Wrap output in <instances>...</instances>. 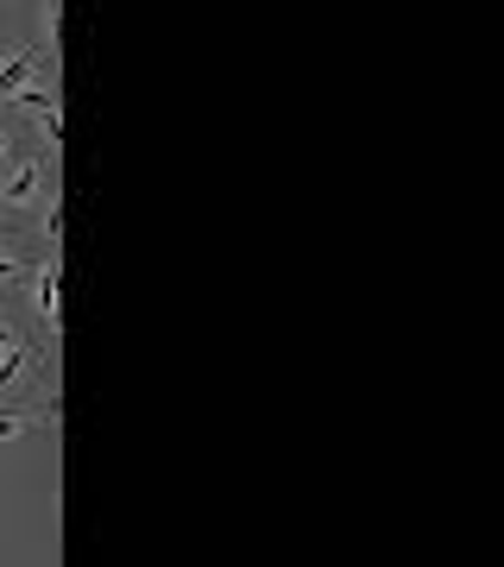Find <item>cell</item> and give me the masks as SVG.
Returning <instances> with one entry per match:
<instances>
[{
	"instance_id": "obj_1",
	"label": "cell",
	"mask_w": 504,
	"mask_h": 567,
	"mask_svg": "<svg viewBox=\"0 0 504 567\" xmlns=\"http://www.w3.org/2000/svg\"><path fill=\"white\" fill-rule=\"evenodd\" d=\"M51 365H58V353L39 334H25L13 316H0V404H39V398H51L58 391Z\"/></svg>"
},
{
	"instance_id": "obj_2",
	"label": "cell",
	"mask_w": 504,
	"mask_h": 567,
	"mask_svg": "<svg viewBox=\"0 0 504 567\" xmlns=\"http://www.w3.org/2000/svg\"><path fill=\"white\" fill-rule=\"evenodd\" d=\"M63 252H32V265H25L20 278V309H25V328L39 334L51 353H58L63 341Z\"/></svg>"
},
{
	"instance_id": "obj_3",
	"label": "cell",
	"mask_w": 504,
	"mask_h": 567,
	"mask_svg": "<svg viewBox=\"0 0 504 567\" xmlns=\"http://www.w3.org/2000/svg\"><path fill=\"white\" fill-rule=\"evenodd\" d=\"M51 196H58V183H51V158L44 152H13L0 164V203H7L13 221H32Z\"/></svg>"
},
{
	"instance_id": "obj_4",
	"label": "cell",
	"mask_w": 504,
	"mask_h": 567,
	"mask_svg": "<svg viewBox=\"0 0 504 567\" xmlns=\"http://www.w3.org/2000/svg\"><path fill=\"white\" fill-rule=\"evenodd\" d=\"M7 114L32 126V140H39V152H51V158H58V140H63V102H58V76H32V82L20 89V95L7 102Z\"/></svg>"
},
{
	"instance_id": "obj_5",
	"label": "cell",
	"mask_w": 504,
	"mask_h": 567,
	"mask_svg": "<svg viewBox=\"0 0 504 567\" xmlns=\"http://www.w3.org/2000/svg\"><path fill=\"white\" fill-rule=\"evenodd\" d=\"M58 25H63V0H39L32 7V44L51 70H58Z\"/></svg>"
},
{
	"instance_id": "obj_6",
	"label": "cell",
	"mask_w": 504,
	"mask_h": 567,
	"mask_svg": "<svg viewBox=\"0 0 504 567\" xmlns=\"http://www.w3.org/2000/svg\"><path fill=\"white\" fill-rule=\"evenodd\" d=\"M32 252H39V246L25 240V234H0V290H13V284L25 278Z\"/></svg>"
},
{
	"instance_id": "obj_7",
	"label": "cell",
	"mask_w": 504,
	"mask_h": 567,
	"mask_svg": "<svg viewBox=\"0 0 504 567\" xmlns=\"http://www.w3.org/2000/svg\"><path fill=\"white\" fill-rule=\"evenodd\" d=\"M44 416L39 410H25V404H0V447L7 442H25V435H39Z\"/></svg>"
},
{
	"instance_id": "obj_8",
	"label": "cell",
	"mask_w": 504,
	"mask_h": 567,
	"mask_svg": "<svg viewBox=\"0 0 504 567\" xmlns=\"http://www.w3.org/2000/svg\"><path fill=\"white\" fill-rule=\"evenodd\" d=\"M7 221H13V215H7V203H0V227H7Z\"/></svg>"
}]
</instances>
